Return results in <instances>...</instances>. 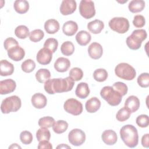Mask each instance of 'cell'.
I'll list each match as a JSON object with an SVG mask.
<instances>
[{
  "instance_id": "cell-1",
  "label": "cell",
  "mask_w": 149,
  "mask_h": 149,
  "mask_svg": "<svg viewBox=\"0 0 149 149\" xmlns=\"http://www.w3.org/2000/svg\"><path fill=\"white\" fill-rule=\"evenodd\" d=\"M74 80L69 76L66 78H58L48 80L44 83V90L49 94L68 92L72 90Z\"/></svg>"
},
{
  "instance_id": "cell-2",
  "label": "cell",
  "mask_w": 149,
  "mask_h": 149,
  "mask_svg": "<svg viewBox=\"0 0 149 149\" xmlns=\"http://www.w3.org/2000/svg\"><path fill=\"white\" fill-rule=\"evenodd\" d=\"M120 136L123 143L130 148L136 147L139 143L137 129L132 125H126L120 130Z\"/></svg>"
},
{
  "instance_id": "cell-3",
  "label": "cell",
  "mask_w": 149,
  "mask_h": 149,
  "mask_svg": "<svg viewBox=\"0 0 149 149\" xmlns=\"http://www.w3.org/2000/svg\"><path fill=\"white\" fill-rule=\"evenodd\" d=\"M147 37V34L145 30H135L126 38V44L130 49L137 50L140 48L142 42L146 39Z\"/></svg>"
},
{
  "instance_id": "cell-4",
  "label": "cell",
  "mask_w": 149,
  "mask_h": 149,
  "mask_svg": "<svg viewBox=\"0 0 149 149\" xmlns=\"http://www.w3.org/2000/svg\"><path fill=\"white\" fill-rule=\"evenodd\" d=\"M100 95L111 106L118 105L122 98V96L111 86L104 87L100 91Z\"/></svg>"
},
{
  "instance_id": "cell-5",
  "label": "cell",
  "mask_w": 149,
  "mask_h": 149,
  "mask_svg": "<svg viewBox=\"0 0 149 149\" xmlns=\"http://www.w3.org/2000/svg\"><path fill=\"white\" fill-rule=\"evenodd\" d=\"M20 98L17 95H12L5 98L1 105V110L3 113H9L17 111L21 107Z\"/></svg>"
},
{
  "instance_id": "cell-6",
  "label": "cell",
  "mask_w": 149,
  "mask_h": 149,
  "mask_svg": "<svg viewBox=\"0 0 149 149\" xmlns=\"http://www.w3.org/2000/svg\"><path fill=\"white\" fill-rule=\"evenodd\" d=\"M115 73L118 77L126 80H132L136 75L134 68L127 63H120L116 65Z\"/></svg>"
},
{
  "instance_id": "cell-7",
  "label": "cell",
  "mask_w": 149,
  "mask_h": 149,
  "mask_svg": "<svg viewBox=\"0 0 149 149\" xmlns=\"http://www.w3.org/2000/svg\"><path fill=\"white\" fill-rule=\"evenodd\" d=\"M108 25L111 30L119 34L127 32L129 29V20L123 17H115L109 20Z\"/></svg>"
},
{
  "instance_id": "cell-8",
  "label": "cell",
  "mask_w": 149,
  "mask_h": 149,
  "mask_svg": "<svg viewBox=\"0 0 149 149\" xmlns=\"http://www.w3.org/2000/svg\"><path fill=\"white\" fill-rule=\"evenodd\" d=\"M79 12L81 16L85 19H89L93 17L95 14L94 2L81 0L79 5Z\"/></svg>"
},
{
  "instance_id": "cell-9",
  "label": "cell",
  "mask_w": 149,
  "mask_h": 149,
  "mask_svg": "<svg viewBox=\"0 0 149 149\" xmlns=\"http://www.w3.org/2000/svg\"><path fill=\"white\" fill-rule=\"evenodd\" d=\"M63 108L65 111L74 116L79 115L83 112L82 104L76 99H68L64 103Z\"/></svg>"
},
{
  "instance_id": "cell-10",
  "label": "cell",
  "mask_w": 149,
  "mask_h": 149,
  "mask_svg": "<svg viewBox=\"0 0 149 149\" xmlns=\"http://www.w3.org/2000/svg\"><path fill=\"white\" fill-rule=\"evenodd\" d=\"M69 143L74 146H80L83 144L86 140L85 133L81 129H72L68 134Z\"/></svg>"
},
{
  "instance_id": "cell-11",
  "label": "cell",
  "mask_w": 149,
  "mask_h": 149,
  "mask_svg": "<svg viewBox=\"0 0 149 149\" xmlns=\"http://www.w3.org/2000/svg\"><path fill=\"white\" fill-rule=\"evenodd\" d=\"M52 58V52L45 47L40 49L37 54L36 59L37 62L42 65L49 64Z\"/></svg>"
},
{
  "instance_id": "cell-12",
  "label": "cell",
  "mask_w": 149,
  "mask_h": 149,
  "mask_svg": "<svg viewBox=\"0 0 149 149\" xmlns=\"http://www.w3.org/2000/svg\"><path fill=\"white\" fill-rule=\"evenodd\" d=\"M76 2L74 0H63L60 6L62 15L66 16L72 14L76 9Z\"/></svg>"
},
{
  "instance_id": "cell-13",
  "label": "cell",
  "mask_w": 149,
  "mask_h": 149,
  "mask_svg": "<svg viewBox=\"0 0 149 149\" xmlns=\"http://www.w3.org/2000/svg\"><path fill=\"white\" fill-rule=\"evenodd\" d=\"M16 87V82L11 79H8L0 81V94L2 95L8 94L13 92Z\"/></svg>"
},
{
  "instance_id": "cell-14",
  "label": "cell",
  "mask_w": 149,
  "mask_h": 149,
  "mask_svg": "<svg viewBox=\"0 0 149 149\" xmlns=\"http://www.w3.org/2000/svg\"><path fill=\"white\" fill-rule=\"evenodd\" d=\"M88 53L90 58L93 59L100 58L103 54V48L101 45L98 42L91 43L88 48Z\"/></svg>"
},
{
  "instance_id": "cell-15",
  "label": "cell",
  "mask_w": 149,
  "mask_h": 149,
  "mask_svg": "<svg viewBox=\"0 0 149 149\" xmlns=\"http://www.w3.org/2000/svg\"><path fill=\"white\" fill-rule=\"evenodd\" d=\"M8 52V55L9 58L14 61H20L25 55V51L19 45L15 46L9 49Z\"/></svg>"
},
{
  "instance_id": "cell-16",
  "label": "cell",
  "mask_w": 149,
  "mask_h": 149,
  "mask_svg": "<svg viewBox=\"0 0 149 149\" xmlns=\"http://www.w3.org/2000/svg\"><path fill=\"white\" fill-rule=\"evenodd\" d=\"M32 105L37 109L44 108L47 104V99L46 97L41 93L34 94L31 100Z\"/></svg>"
},
{
  "instance_id": "cell-17",
  "label": "cell",
  "mask_w": 149,
  "mask_h": 149,
  "mask_svg": "<svg viewBox=\"0 0 149 149\" xmlns=\"http://www.w3.org/2000/svg\"><path fill=\"white\" fill-rule=\"evenodd\" d=\"M101 138L104 143L107 145L115 144L118 140V136L116 132L112 130H106L101 135Z\"/></svg>"
},
{
  "instance_id": "cell-18",
  "label": "cell",
  "mask_w": 149,
  "mask_h": 149,
  "mask_svg": "<svg viewBox=\"0 0 149 149\" xmlns=\"http://www.w3.org/2000/svg\"><path fill=\"white\" fill-rule=\"evenodd\" d=\"M70 66V61L64 57H59L54 63L55 69L59 72H66Z\"/></svg>"
},
{
  "instance_id": "cell-19",
  "label": "cell",
  "mask_w": 149,
  "mask_h": 149,
  "mask_svg": "<svg viewBox=\"0 0 149 149\" xmlns=\"http://www.w3.org/2000/svg\"><path fill=\"white\" fill-rule=\"evenodd\" d=\"M78 30L77 24L72 20L66 22L62 27L63 33L68 36H73Z\"/></svg>"
},
{
  "instance_id": "cell-20",
  "label": "cell",
  "mask_w": 149,
  "mask_h": 149,
  "mask_svg": "<svg viewBox=\"0 0 149 149\" xmlns=\"http://www.w3.org/2000/svg\"><path fill=\"white\" fill-rule=\"evenodd\" d=\"M125 107L128 108L131 112H135L140 107V100L136 96L130 95L126 100Z\"/></svg>"
},
{
  "instance_id": "cell-21",
  "label": "cell",
  "mask_w": 149,
  "mask_h": 149,
  "mask_svg": "<svg viewBox=\"0 0 149 149\" xmlns=\"http://www.w3.org/2000/svg\"><path fill=\"white\" fill-rule=\"evenodd\" d=\"M101 107V101L97 97H92L88 100L85 105L86 111L89 113L97 112Z\"/></svg>"
},
{
  "instance_id": "cell-22",
  "label": "cell",
  "mask_w": 149,
  "mask_h": 149,
  "mask_svg": "<svg viewBox=\"0 0 149 149\" xmlns=\"http://www.w3.org/2000/svg\"><path fill=\"white\" fill-rule=\"evenodd\" d=\"M75 94L80 98L84 99L87 98L90 94V89L88 84L84 82H81L78 84L76 88Z\"/></svg>"
},
{
  "instance_id": "cell-23",
  "label": "cell",
  "mask_w": 149,
  "mask_h": 149,
  "mask_svg": "<svg viewBox=\"0 0 149 149\" xmlns=\"http://www.w3.org/2000/svg\"><path fill=\"white\" fill-rule=\"evenodd\" d=\"M104 28V23L102 21L95 19L87 24V29L93 34H99Z\"/></svg>"
},
{
  "instance_id": "cell-24",
  "label": "cell",
  "mask_w": 149,
  "mask_h": 149,
  "mask_svg": "<svg viewBox=\"0 0 149 149\" xmlns=\"http://www.w3.org/2000/svg\"><path fill=\"white\" fill-rule=\"evenodd\" d=\"M0 71L2 76H10L14 72V66L7 60H1L0 63Z\"/></svg>"
},
{
  "instance_id": "cell-25",
  "label": "cell",
  "mask_w": 149,
  "mask_h": 149,
  "mask_svg": "<svg viewBox=\"0 0 149 149\" xmlns=\"http://www.w3.org/2000/svg\"><path fill=\"white\" fill-rule=\"evenodd\" d=\"M59 23L55 19H49L44 23V29L46 32L48 34H52L58 31L59 30Z\"/></svg>"
},
{
  "instance_id": "cell-26",
  "label": "cell",
  "mask_w": 149,
  "mask_h": 149,
  "mask_svg": "<svg viewBox=\"0 0 149 149\" xmlns=\"http://www.w3.org/2000/svg\"><path fill=\"white\" fill-rule=\"evenodd\" d=\"M91 40V36L90 34L85 30L80 31L76 36V40L77 42L81 46L87 45L90 42Z\"/></svg>"
},
{
  "instance_id": "cell-27",
  "label": "cell",
  "mask_w": 149,
  "mask_h": 149,
  "mask_svg": "<svg viewBox=\"0 0 149 149\" xmlns=\"http://www.w3.org/2000/svg\"><path fill=\"white\" fill-rule=\"evenodd\" d=\"M14 9L19 14L26 13L29 9V3L26 0H16L13 4Z\"/></svg>"
},
{
  "instance_id": "cell-28",
  "label": "cell",
  "mask_w": 149,
  "mask_h": 149,
  "mask_svg": "<svg viewBox=\"0 0 149 149\" xmlns=\"http://www.w3.org/2000/svg\"><path fill=\"white\" fill-rule=\"evenodd\" d=\"M128 8L132 13L140 12L145 8V2L143 0H133L129 3Z\"/></svg>"
},
{
  "instance_id": "cell-29",
  "label": "cell",
  "mask_w": 149,
  "mask_h": 149,
  "mask_svg": "<svg viewBox=\"0 0 149 149\" xmlns=\"http://www.w3.org/2000/svg\"><path fill=\"white\" fill-rule=\"evenodd\" d=\"M51 77V73L47 69H40L36 73V78L40 83H45Z\"/></svg>"
},
{
  "instance_id": "cell-30",
  "label": "cell",
  "mask_w": 149,
  "mask_h": 149,
  "mask_svg": "<svg viewBox=\"0 0 149 149\" xmlns=\"http://www.w3.org/2000/svg\"><path fill=\"white\" fill-rule=\"evenodd\" d=\"M68 127V123L63 120H59L54 123L52 126L54 132L57 134L64 133Z\"/></svg>"
},
{
  "instance_id": "cell-31",
  "label": "cell",
  "mask_w": 149,
  "mask_h": 149,
  "mask_svg": "<svg viewBox=\"0 0 149 149\" xmlns=\"http://www.w3.org/2000/svg\"><path fill=\"white\" fill-rule=\"evenodd\" d=\"M61 51L63 55L70 56L72 55L74 51V46L71 41H65L61 45Z\"/></svg>"
},
{
  "instance_id": "cell-32",
  "label": "cell",
  "mask_w": 149,
  "mask_h": 149,
  "mask_svg": "<svg viewBox=\"0 0 149 149\" xmlns=\"http://www.w3.org/2000/svg\"><path fill=\"white\" fill-rule=\"evenodd\" d=\"M36 137L39 142L44 140L49 141L51 137L50 132L48 128L41 127L36 132Z\"/></svg>"
},
{
  "instance_id": "cell-33",
  "label": "cell",
  "mask_w": 149,
  "mask_h": 149,
  "mask_svg": "<svg viewBox=\"0 0 149 149\" xmlns=\"http://www.w3.org/2000/svg\"><path fill=\"white\" fill-rule=\"evenodd\" d=\"M15 34L19 38L24 39L30 35V32L27 26L24 25H20L15 29Z\"/></svg>"
},
{
  "instance_id": "cell-34",
  "label": "cell",
  "mask_w": 149,
  "mask_h": 149,
  "mask_svg": "<svg viewBox=\"0 0 149 149\" xmlns=\"http://www.w3.org/2000/svg\"><path fill=\"white\" fill-rule=\"evenodd\" d=\"M131 112L126 107H123L121 109H120L116 115V118L118 121L120 122H124L126 120H127L130 115H131Z\"/></svg>"
},
{
  "instance_id": "cell-35",
  "label": "cell",
  "mask_w": 149,
  "mask_h": 149,
  "mask_svg": "<svg viewBox=\"0 0 149 149\" xmlns=\"http://www.w3.org/2000/svg\"><path fill=\"white\" fill-rule=\"evenodd\" d=\"M93 77L98 82L104 81L108 77V72L104 69H97L93 73Z\"/></svg>"
},
{
  "instance_id": "cell-36",
  "label": "cell",
  "mask_w": 149,
  "mask_h": 149,
  "mask_svg": "<svg viewBox=\"0 0 149 149\" xmlns=\"http://www.w3.org/2000/svg\"><path fill=\"white\" fill-rule=\"evenodd\" d=\"M55 123V119L51 116H45L41 118L38 120V125L40 127L44 128H49L51 126L52 127L53 125Z\"/></svg>"
},
{
  "instance_id": "cell-37",
  "label": "cell",
  "mask_w": 149,
  "mask_h": 149,
  "mask_svg": "<svg viewBox=\"0 0 149 149\" xmlns=\"http://www.w3.org/2000/svg\"><path fill=\"white\" fill-rule=\"evenodd\" d=\"M22 69L26 73H30L33 72L36 68V63L34 61L31 59L25 60L21 65Z\"/></svg>"
},
{
  "instance_id": "cell-38",
  "label": "cell",
  "mask_w": 149,
  "mask_h": 149,
  "mask_svg": "<svg viewBox=\"0 0 149 149\" xmlns=\"http://www.w3.org/2000/svg\"><path fill=\"white\" fill-rule=\"evenodd\" d=\"M44 33L41 29H36L30 33L29 38L31 41L37 42L41 41L44 38Z\"/></svg>"
},
{
  "instance_id": "cell-39",
  "label": "cell",
  "mask_w": 149,
  "mask_h": 149,
  "mask_svg": "<svg viewBox=\"0 0 149 149\" xmlns=\"http://www.w3.org/2000/svg\"><path fill=\"white\" fill-rule=\"evenodd\" d=\"M58 46V42L56 39L54 38H49L45 40L44 44V47L49 49L52 53H54Z\"/></svg>"
},
{
  "instance_id": "cell-40",
  "label": "cell",
  "mask_w": 149,
  "mask_h": 149,
  "mask_svg": "<svg viewBox=\"0 0 149 149\" xmlns=\"http://www.w3.org/2000/svg\"><path fill=\"white\" fill-rule=\"evenodd\" d=\"M83 76V72L79 68H73L69 72V77L74 81L80 80Z\"/></svg>"
},
{
  "instance_id": "cell-41",
  "label": "cell",
  "mask_w": 149,
  "mask_h": 149,
  "mask_svg": "<svg viewBox=\"0 0 149 149\" xmlns=\"http://www.w3.org/2000/svg\"><path fill=\"white\" fill-rule=\"evenodd\" d=\"M139 85L143 88H147L149 86V74L143 73L140 74L137 80Z\"/></svg>"
},
{
  "instance_id": "cell-42",
  "label": "cell",
  "mask_w": 149,
  "mask_h": 149,
  "mask_svg": "<svg viewBox=\"0 0 149 149\" xmlns=\"http://www.w3.org/2000/svg\"><path fill=\"white\" fill-rule=\"evenodd\" d=\"M112 87L115 90L118 91L122 96L126 95L127 93V86H126V84H125L123 82H116L113 84Z\"/></svg>"
},
{
  "instance_id": "cell-43",
  "label": "cell",
  "mask_w": 149,
  "mask_h": 149,
  "mask_svg": "<svg viewBox=\"0 0 149 149\" xmlns=\"http://www.w3.org/2000/svg\"><path fill=\"white\" fill-rule=\"evenodd\" d=\"M21 142L24 144H29L33 141V135L31 132L25 130L21 132L20 134Z\"/></svg>"
},
{
  "instance_id": "cell-44",
  "label": "cell",
  "mask_w": 149,
  "mask_h": 149,
  "mask_svg": "<svg viewBox=\"0 0 149 149\" xmlns=\"http://www.w3.org/2000/svg\"><path fill=\"white\" fill-rule=\"evenodd\" d=\"M137 125L141 127H147L149 125V119L147 115L142 114L137 117L136 119Z\"/></svg>"
},
{
  "instance_id": "cell-45",
  "label": "cell",
  "mask_w": 149,
  "mask_h": 149,
  "mask_svg": "<svg viewBox=\"0 0 149 149\" xmlns=\"http://www.w3.org/2000/svg\"><path fill=\"white\" fill-rule=\"evenodd\" d=\"M133 25L137 28H141L146 24V20L144 17L141 15H137L134 16L133 20Z\"/></svg>"
},
{
  "instance_id": "cell-46",
  "label": "cell",
  "mask_w": 149,
  "mask_h": 149,
  "mask_svg": "<svg viewBox=\"0 0 149 149\" xmlns=\"http://www.w3.org/2000/svg\"><path fill=\"white\" fill-rule=\"evenodd\" d=\"M3 45H4V48L6 51H8L9 49L19 45V43L16 40H15V38H12V37H9L8 38H6L3 43Z\"/></svg>"
},
{
  "instance_id": "cell-47",
  "label": "cell",
  "mask_w": 149,
  "mask_h": 149,
  "mask_svg": "<svg viewBox=\"0 0 149 149\" xmlns=\"http://www.w3.org/2000/svg\"><path fill=\"white\" fill-rule=\"evenodd\" d=\"M38 148H45V149H52V146L51 143L48 140H44L40 141L38 147Z\"/></svg>"
},
{
  "instance_id": "cell-48",
  "label": "cell",
  "mask_w": 149,
  "mask_h": 149,
  "mask_svg": "<svg viewBox=\"0 0 149 149\" xmlns=\"http://www.w3.org/2000/svg\"><path fill=\"white\" fill-rule=\"evenodd\" d=\"M141 144L144 147H149V134H144L141 138Z\"/></svg>"
},
{
  "instance_id": "cell-49",
  "label": "cell",
  "mask_w": 149,
  "mask_h": 149,
  "mask_svg": "<svg viewBox=\"0 0 149 149\" xmlns=\"http://www.w3.org/2000/svg\"><path fill=\"white\" fill-rule=\"evenodd\" d=\"M21 148V147L20 146H19L17 144H16V143H15V144H12L10 146H9V148Z\"/></svg>"
},
{
  "instance_id": "cell-50",
  "label": "cell",
  "mask_w": 149,
  "mask_h": 149,
  "mask_svg": "<svg viewBox=\"0 0 149 149\" xmlns=\"http://www.w3.org/2000/svg\"><path fill=\"white\" fill-rule=\"evenodd\" d=\"M56 148H70V147H69V146H67V145H66V144H61V145L57 146Z\"/></svg>"
}]
</instances>
